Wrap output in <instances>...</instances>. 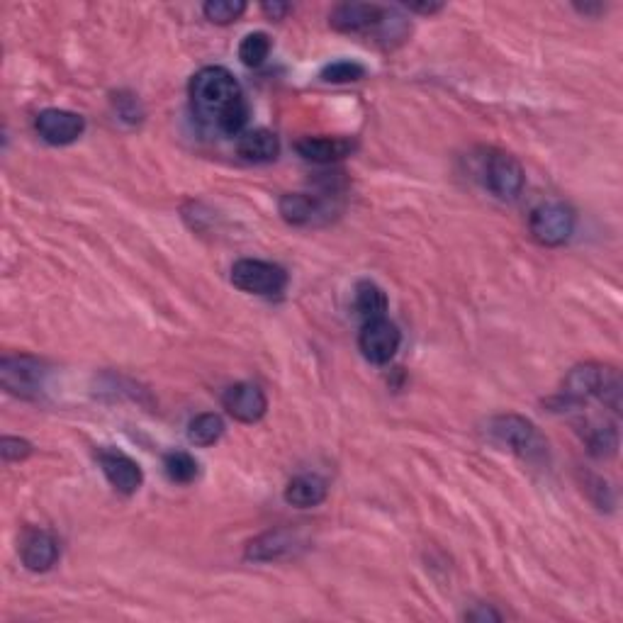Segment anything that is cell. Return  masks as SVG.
I'll list each match as a JSON object with an SVG mask.
<instances>
[{
	"mask_svg": "<svg viewBox=\"0 0 623 623\" xmlns=\"http://www.w3.org/2000/svg\"><path fill=\"white\" fill-rule=\"evenodd\" d=\"M190 108L205 127L227 137H241L249 122V105L234 74L224 66H205L190 78Z\"/></svg>",
	"mask_w": 623,
	"mask_h": 623,
	"instance_id": "6da1fadb",
	"label": "cell"
},
{
	"mask_svg": "<svg viewBox=\"0 0 623 623\" xmlns=\"http://www.w3.org/2000/svg\"><path fill=\"white\" fill-rule=\"evenodd\" d=\"M621 378L619 370L602 363H582L565 378L560 402L568 409H585L589 402L604 404L614 414L621 412Z\"/></svg>",
	"mask_w": 623,
	"mask_h": 623,
	"instance_id": "7a4b0ae2",
	"label": "cell"
},
{
	"mask_svg": "<svg viewBox=\"0 0 623 623\" xmlns=\"http://www.w3.org/2000/svg\"><path fill=\"white\" fill-rule=\"evenodd\" d=\"M485 434L495 446L514 453L516 458L526 463H546L548 460V441L538 431V426L519 414H499L492 417L485 426Z\"/></svg>",
	"mask_w": 623,
	"mask_h": 623,
	"instance_id": "3957f363",
	"label": "cell"
},
{
	"mask_svg": "<svg viewBox=\"0 0 623 623\" xmlns=\"http://www.w3.org/2000/svg\"><path fill=\"white\" fill-rule=\"evenodd\" d=\"M480 176L485 188L499 200H516L524 190L526 173L512 154L499 149H487L482 156Z\"/></svg>",
	"mask_w": 623,
	"mask_h": 623,
	"instance_id": "277c9868",
	"label": "cell"
},
{
	"mask_svg": "<svg viewBox=\"0 0 623 623\" xmlns=\"http://www.w3.org/2000/svg\"><path fill=\"white\" fill-rule=\"evenodd\" d=\"M529 232L541 246H563L575 232V212L565 202H543L531 212Z\"/></svg>",
	"mask_w": 623,
	"mask_h": 623,
	"instance_id": "5b68a950",
	"label": "cell"
},
{
	"mask_svg": "<svg viewBox=\"0 0 623 623\" xmlns=\"http://www.w3.org/2000/svg\"><path fill=\"white\" fill-rule=\"evenodd\" d=\"M232 283L249 295L275 297L288 285V273L280 266L258 258H241L232 266Z\"/></svg>",
	"mask_w": 623,
	"mask_h": 623,
	"instance_id": "8992f818",
	"label": "cell"
},
{
	"mask_svg": "<svg viewBox=\"0 0 623 623\" xmlns=\"http://www.w3.org/2000/svg\"><path fill=\"white\" fill-rule=\"evenodd\" d=\"M49 370L35 356H5L0 361V383L10 395L37 397L44 390Z\"/></svg>",
	"mask_w": 623,
	"mask_h": 623,
	"instance_id": "52a82bcc",
	"label": "cell"
},
{
	"mask_svg": "<svg viewBox=\"0 0 623 623\" xmlns=\"http://www.w3.org/2000/svg\"><path fill=\"white\" fill-rule=\"evenodd\" d=\"M390 10L375 3H341L331 10L329 25L346 35H380Z\"/></svg>",
	"mask_w": 623,
	"mask_h": 623,
	"instance_id": "ba28073f",
	"label": "cell"
},
{
	"mask_svg": "<svg viewBox=\"0 0 623 623\" xmlns=\"http://www.w3.org/2000/svg\"><path fill=\"white\" fill-rule=\"evenodd\" d=\"M402 344V334L390 319L380 317V319H370V322H363L361 336H358V349H361L366 361L373 363V366H385L395 358V353L400 351Z\"/></svg>",
	"mask_w": 623,
	"mask_h": 623,
	"instance_id": "9c48e42d",
	"label": "cell"
},
{
	"mask_svg": "<svg viewBox=\"0 0 623 623\" xmlns=\"http://www.w3.org/2000/svg\"><path fill=\"white\" fill-rule=\"evenodd\" d=\"M37 134L52 147H66V144H74L78 137L86 129V120L76 112L49 108L42 110L35 120Z\"/></svg>",
	"mask_w": 623,
	"mask_h": 623,
	"instance_id": "30bf717a",
	"label": "cell"
},
{
	"mask_svg": "<svg viewBox=\"0 0 623 623\" xmlns=\"http://www.w3.org/2000/svg\"><path fill=\"white\" fill-rule=\"evenodd\" d=\"M222 404L229 417L244 424H254L258 419H263L268 409L266 392L254 383H237L227 387V392L222 395Z\"/></svg>",
	"mask_w": 623,
	"mask_h": 623,
	"instance_id": "8fae6325",
	"label": "cell"
},
{
	"mask_svg": "<svg viewBox=\"0 0 623 623\" xmlns=\"http://www.w3.org/2000/svg\"><path fill=\"white\" fill-rule=\"evenodd\" d=\"M100 468H103L110 485L117 492H122V495H134L144 482V473L137 460H132L120 451L100 453Z\"/></svg>",
	"mask_w": 623,
	"mask_h": 623,
	"instance_id": "7c38bea8",
	"label": "cell"
},
{
	"mask_svg": "<svg viewBox=\"0 0 623 623\" xmlns=\"http://www.w3.org/2000/svg\"><path fill=\"white\" fill-rule=\"evenodd\" d=\"M20 555L27 570L47 572L59 560V541L49 531H30L22 541Z\"/></svg>",
	"mask_w": 623,
	"mask_h": 623,
	"instance_id": "4fadbf2b",
	"label": "cell"
},
{
	"mask_svg": "<svg viewBox=\"0 0 623 623\" xmlns=\"http://www.w3.org/2000/svg\"><path fill=\"white\" fill-rule=\"evenodd\" d=\"M297 154L312 164H334V161L346 159L356 144L346 137H302L295 144Z\"/></svg>",
	"mask_w": 623,
	"mask_h": 623,
	"instance_id": "5bb4252c",
	"label": "cell"
},
{
	"mask_svg": "<svg viewBox=\"0 0 623 623\" xmlns=\"http://www.w3.org/2000/svg\"><path fill=\"white\" fill-rule=\"evenodd\" d=\"M280 215L288 224L302 227V224L317 222V217L327 215L329 205L322 198L310 193H290L280 198Z\"/></svg>",
	"mask_w": 623,
	"mask_h": 623,
	"instance_id": "9a60e30c",
	"label": "cell"
},
{
	"mask_svg": "<svg viewBox=\"0 0 623 623\" xmlns=\"http://www.w3.org/2000/svg\"><path fill=\"white\" fill-rule=\"evenodd\" d=\"M297 546V536L290 529H275L258 536L256 541L249 543L246 548V558L256 560V563H271V560H280L290 555Z\"/></svg>",
	"mask_w": 623,
	"mask_h": 623,
	"instance_id": "2e32d148",
	"label": "cell"
},
{
	"mask_svg": "<svg viewBox=\"0 0 623 623\" xmlns=\"http://www.w3.org/2000/svg\"><path fill=\"white\" fill-rule=\"evenodd\" d=\"M580 434L594 458H611L619 448V429L606 419H582Z\"/></svg>",
	"mask_w": 623,
	"mask_h": 623,
	"instance_id": "e0dca14e",
	"label": "cell"
},
{
	"mask_svg": "<svg viewBox=\"0 0 623 623\" xmlns=\"http://www.w3.org/2000/svg\"><path fill=\"white\" fill-rule=\"evenodd\" d=\"M241 159L254 161V164H268L280 154V142L271 129H251L244 132L237 142Z\"/></svg>",
	"mask_w": 623,
	"mask_h": 623,
	"instance_id": "ac0fdd59",
	"label": "cell"
},
{
	"mask_svg": "<svg viewBox=\"0 0 623 623\" xmlns=\"http://www.w3.org/2000/svg\"><path fill=\"white\" fill-rule=\"evenodd\" d=\"M327 492V482L319 475H297L285 487V502L300 509H310L322 504L327 499Z\"/></svg>",
	"mask_w": 623,
	"mask_h": 623,
	"instance_id": "d6986e66",
	"label": "cell"
},
{
	"mask_svg": "<svg viewBox=\"0 0 623 623\" xmlns=\"http://www.w3.org/2000/svg\"><path fill=\"white\" fill-rule=\"evenodd\" d=\"M353 310L363 322L370 319L385 317L387 312V295L380 285H375L373 280H361L356 285V293H353Z\"/></svg>",
	"mask_w": 623,
	"mask_h": 623,
	"instance_id": "ffe728a7",
	"label": "cell"
},
{
	"mask_svg": "<svg viewBox=\"0 0 623 623\" xmlns=\"http://www.w3.org/2000/svg\"><path fill=\"white\" fill-rule=\"evenodd\" d=\"M222 434L224 422L220 414L215 412L198 414V417L188 424V441L195 443V446H212V443L222 439Z\"/></svg>",
	"mask_w": 623,
	"mask_h": 623,
	"instance_id": "44dd1931",
	"label": "cell"
},
{
	"mask_svg": "<svg viewBox=\"0 0 623 623\" xmlns=\"http://www.w3.org/2000/svg\"><path fill=\"white\" fill-rule=\"evenodd\" d=\"M164 468L168 480L176 482V485H190L200 473V465L190 453L185 451H176V453H168L164 460Z\"/></svg>",
	"mask_w": 623,
	"mask_h": 623,
	"instance_id": "7402d4cb",
	"label": "cell"
},
{
	"mask_svg": "<svg viewBox=\"0 0 623 623\" xmlns=\"http://www.w3.org/2000/svg\"><path fill=\"white\" fill-rule=\"evenodd\" d=\"M271 47H273L271 37H268L266 32H251V35H246L244 39H241L239 59L244 61L246 66H251V69H256V66H261L263 61L268 59Z\"/></svg>",
	"mask_w": 623,
	"mask_h": 623,
	"instance_id": "603a6c76",
	"label": "cell"
},
{
	"mask_svg": "<svg viewBox=\"0 0 623 623\" xmlns=\"http://www.w3.org/2000/svg\"><path fill=\"white\" fill-rule=\"evenodd\" d=\"M202 13L215 25H229V22L239 20L246 13V3L241 0H210L202 5Z\"/></svg>",
	"mask_w": 623,
	"mask_h": 623,
	"instance_id": "cb8c5ba5",
	"label": "cell"
},
{
	"mask_svg": "<svg viewBox=\"0 0 623 623\" xmlns=\"http://www.w3.org/2000/svg\"><path fill=\"white\" fill-rule=\"evenodd\" d=\"M363 76H366V69L356 61H334L322 69V81L327 83H353L361 81Z\"/></svg>",
	"mask_w": 623,
	"mask_h": 623,
	"instance_id": "d4e9b609",
	"label": "cell"
},
{
	"mask_svg": "<svg viewBox=\"0 0 623 623\" xmlns=\"http://www.w3.org/2000/svg\"><path fill=\"white\" fill-rule=\"evenodd\" d=\"M0 453L8 463L13 460H25L32 453V443L25 439H15V436H5L3 443H0Z\"/></svg>",
	"mask_w": 623,
	"mask_h": 623,
	"instance_id": "484cf974",
	"label": "cell"
},
{
	"mask_svg": "<svg viewBox=\"0 0 623 623\" xmlns=\"http://www.w3.org/2000/svg\"><path fill=\"white\" fill-rule=\"evenodd\" d=\"M261 8H263V13H266L268 18H273V20H283L285 15L290 13L288 3H263Z\"/></svg>",
	"mask_w": 623,
	"mask_h": 623,
	"instance_id": "4316f807",
	"label": "cell"
},
{
	"mask_svg": "<svg viewBox=\"0 0 623 623\" xmlns=\"http://www.w3.org/2000/svg\"><path fill=\"white\" fill-rule=\"evenodd\" d=\"M465 619H470V621H487V619H492V621H499L502 619V616L497 614V611H492V609H485V606H480V609L477 611H470L468 616H465Z\"/></svg>",
	"mask_w": 623,
	"mask_h": 623,
	"instance_id": "83f0119b",
	"label": "cell"
},
{
	"mask_svg": "<svg viewBox=\"0 0 623 623\" xmlns=\"http://www.w3.org/2000/svg\"><path fill=\"white\" fill-rule=\"evenodd\" d=\"M443 5L439 3H422V5H409V10H417V13H439Z\"/></svg>",
	"mask_w": 623,
	"mask_h": 623,
	"instance_id": "f1b7e54d",
	"label": "cell"
}]
</instances>
